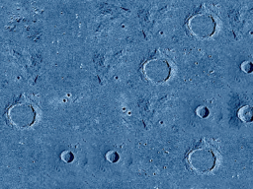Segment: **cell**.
<instances>
[{
	"label": "cell",
	"mask_w": 253,
	"mask_h": 189,
	"mask_svg": "<svg viewBox=\"0 0 253 189\" xmlns=\"http://www.w3.org/2000/svg\"><path fill=\"white\" fill-rule=\"evenodd\" d=\"M220 26L219 18L207 7H200L185 21L188 33L199 40H208L215 37Z\"/></svg>",
	"instance_id": "cell-4"
},
{
	"label": "cell",
	"mask_w": 253,
	"mask_h": 189,
	"mask_svg": "<svg viewBox=\"0 0 253 189\" xmlns=\"http://www.w3.org/2000/svg\"><path fill=\"white\" fill-rule=\"evenodd\" d=\"M197 114L200 116V117H206L209 115V111L206 107H200L197 109Z\"/></svg>",
	"instance_id": "cell-7"
},
{
	"label": "cell",
	"mask_w": 253,
	"mask_h": 189,
	"mask_svg": "<svg viewBox=\"0 0 253 189\" xmlns=\"http://www.w3.org/2000/svg\"><path fill=\"white\" fill-rule=\"evenodd\" d=\"M240 69L246 73V74H249V73H252L253 72V63L251 61H243L241 64H240Z\"/></svg>",
	"instance_id": "cell-6"
},
{
	"label": "cell",
	"mask_w": 253,
	"mask_h": 189,
	"mask_svg": "<svg viewBox=\"0 0 253 189\" xmlns=\"http://www.w3.org/2000/svg\"><path fill=\"white\" fill-rule=\"evenodd\" d=\"M237 117L243 123L253 122V107L250 105H245L239 108L237 111Z\"/></svg>",
	"instance_id": "cell-5"
},
{
	"label": "cell",
	"mask_w": 253,
	"mask_h": 189,
	"mask_svg": "<svg viewBox=\"0 0 253 189\" xmlns=\"http://www.w3.org/2000/svg\"><path fill=\"white\" fill-rule=\"evenodd\" d=\"M221 155L217 148L206 139H202L185 156L188 168L201 175L213 172L220 162Z\"/></svg>",
	"instance_id": "cell-3"
},
{
	"label": "cell",
	"mask_w": 253,
	"mask_h": 189,
	"mask_svg": "<svg viewBox=\"0 0 253 189\" xmlns=\"http://www.w3.org/2000/svg\"><path fill=\"white\" fill-rule=\"evenodd\" d=\"M175 70V62L159 50L149 55L140 67L142 77L155 86L166 84L173 77Z\"/></svg>",
	"instance_id": "cell-2"
},
{
	"label": "cell",
	"mask_w": 253,
	"mask_h": 189,
	"mask_svg": "<svg viewBox=\"0 0 253 189\" xmlns=\"http://www.w3.org/2000/svg\"><path fill=\"white\" fill-rule=\"evenodd\" d=\"M42 110L25 94L13 101L4 113L6 122L19 130H28L35 126L41 119Z\"/></svg>",
	"instance_id": "cell-1"
}]
</instances>
